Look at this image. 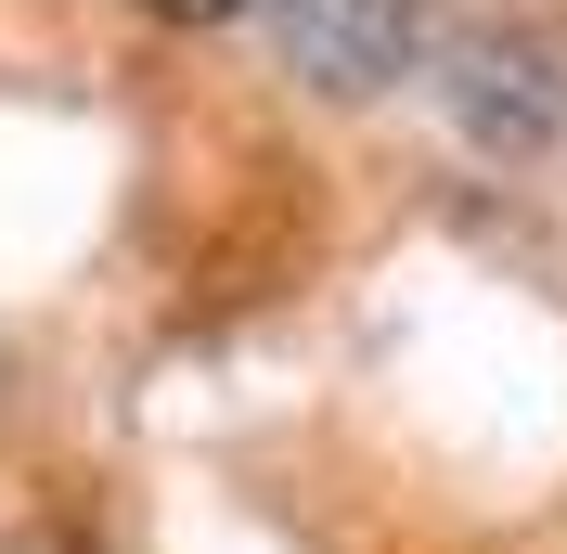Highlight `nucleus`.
<instances>
[{
  "label": "nucleus",
  "mask_w": 567,
  "mask_h": 554,
  "mask_svg": "<svg viewBox=\"0 0 567 554\" xmlns=\"http://www.w3.org/2000/svg\"><path fill=\"white\" fill-rule=\"evenodd\" d=\"M0 554H78V542H65V529H13Z\"/></svg>",
  "instance_id": "nucleus-3"
},
{
  "label": "nucleus",
  "mask_w": 567,
  "mask_h": 554,
  "mask_svg": "<svg viewBox=\"0 0 567 554\" xmlns=\"http://www.w3.org/2000/svg\"><path fill=\"white\" fill-rule=\"evenodd\" d=\"M452 116H477L491 142H542L567 116V52L529 27H464L452 39Z\"/></svg>",
  "instance_id": "nucleus-2"
},
{
  "label": "nucleus",
  "mask_w": 567,
  "mask_h": 554,
  "mask_svg": "<svg viewBox=\"0 0 567 554\" xmlns=\"http://www.w3.org/2000/svg\"><path fill=\"white\" fill-rule=\"evenodd\" d=\"M258 27L310 91H388L425 52V0H258Z\"/></svg>",
  "instance_id": "nucleus-1"
}]
</instances>
